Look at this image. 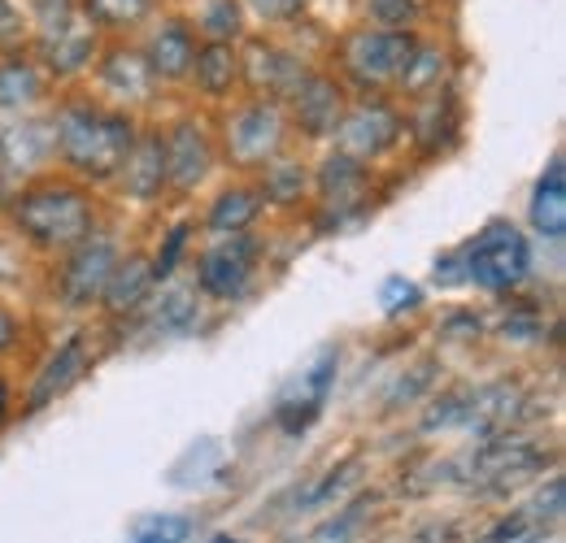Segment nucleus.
<instances>
[{"label": "nucleus", "instance_id": "obj_17", "mask_svg": "<svg viewBox=\"0 0 566 543\" xmlns=\"http://www.w3.org/2000/svg\"><path fill=\"white\" fill-rule=\"evenodd\" d=\"M57 83L44 74L35 53H4L0 57V118H22L35 109H49Z\"/></svg>", "mask_w": 566, "mask_h": 543}, {"label": "nucleus", "instance_id": "obj_23", "mask_svg": "<svg viewBox=\"0 0 566 543\" xmlns=\"http://www.w3.org/2000/svg\"><path fill=\"white\" fill-rule=\"evenodd\" d=\"M188 87L201 100H231L235 92H244V74H240V49L235 44H201L192 57Z\"/></svg>", "mask_w": 566, "mask_h": 543}, {"label": "nucleus", "instance_id": "obj_13", "mask_svg": "<svg viewBox=\"0 0 566 543\" xmlns=\"http://www.w3.org/2000/svg\"><path fill=\"white\" fill-rule=\"evenodd\" d=\"M53 166H57V143H53V114L49 109L0 123V174L27 183V179L49 174Z\"/></svg>", "mask_w": 566, "mask_h": 543}, {"label": "nucleus", "instance_id": "obj_39", "mask_svg": "<svg viewBox=\"0 0 566 543\" xmlns=\"http://www.w3.org/2000/svg\"><path fill=\"white\" fill-rule=\"evenodd\" d=\"M18 336H22V327H18V313L0 305V356H9V352L18 348Z\"/></svg>", "mask_w": 566, "mask_h": 543}, {"label": "nucleus", "instance_id": "obj_28", "mask_svg": "<svg viewBox=\"0 0 566 543\" xmlns=\"http://www.w3.org/2000/svg\"><path fill=\"white\" fill-rule=\"evenodd\" d=\"M258 192L266 209H296L314 196V170L301 161V157H287L283 152L280 161H271L266 170H258Z\"/></svg>", "mask_w": 566, "mask_h": 543}, {"label": "nucleus", "instance_id": "obj_30", "mask_svg": "<svg viewBox=\"0 0 566 543\" xmlns=\"http://www.w3.org/2000/svg\"><path fill=\"white\" fill-rule=\"evenodd\" d=\"M192 31L201 44H240L249 35V13L244 0H197V9L188 13Z\"/></svg>", "mask_w": 566, "mask_h": 543}, {"label": "nucleus", "instance_id": "obj_3", "mask_svg": "<svg viewBox=\"0 0 566 543\" xmlns=\"http://www.w3.org/2000/svg\"><path fill=\"white\" fill-rule=\"evenodd\" d=\"M419 31H388V26H357L345 31L336 53H332V74L361 96H392L410 53L419 49Z\"/></svg>", "mask_w": 566, "mask_h": 543}, {"label": "nucleus", "instance_id": "obj_7", "mask_svg": "<svg viewBox=\"0 0 566 543\" xmlns=\"http://www.w3.org/2000/svg\"><path fill=\"white\" fill-rule=\"evenodd\" d=\"M262 266V239L258 235H218V244L201 248L197 257V291L218 305H240Z\"/></svg>", "mask_w": 566, "mask_h": 543}, {"label": "nucleus", "instance_id": "obj_20", "mask_svg": "<svg viewBox=\"0 0 566 543\" xmlns=\"http://www.w3.org/2000/svg\"><path fill=\"white\" fill-rule=\"evenodd\" d=\"M87 361H92V336H87V331H74L71 340L57 343V352L49 356V365L35 374V383H31V392H27V408L40 413V408L53 405L57 396H66L74 383L83 379Z\"/></svg>", "mask_w": 566, "mask_h": 543}, {"label": "nucleus", "instance_id": "obj_16", "mask_svg": "<svg viewBox=\"0 0 566 543\" xmlns=\"http://www.w3.org/2000/svg\"><path fill=\"white\" fill-rule=\"evenodd\" d=\"M101 44H105V35H101V31L83 18V9H78V18L66 22L62 31L35 40L31 53H35V62L44 66V74H49L53 83H74V78H83V74L92 70Z\"/></svg>", "mask_w": 566, "mask_h": 543}, {"label": "nucleus", "instance_id": "obj_24", "mask_svg": "<svg viewBox=\"0 0 566 543\" xmlns=\"http://www.w3.org/2000/svg\"><path fill=\"white\" fill-rule=\"evenodd\" d=\"M527 222L541 239L549 244H563L566 239V166L563 152H554L549 170L536 179L532 188V201H527Z\"/></svg>", "mask_w": 566, "mask_h": 543}, {"label": "nucleus", "instance_id": "obj_31", "mask_svg": "<svg viewBox=\"0 0 566 543\" xmlns=\"http://www.w3.org/2000/svg\"><path fill=\"white\" fill-rule=\"evenodd\" d=\"M144 309H148V318L161 336H188L201 322V291L197 287H161V296L148 300Z\"/></svg>", "mask_w": 566, "mask_h": 543}, {"label": "nucleus", "instance_id": "obj_37", "mask_svg": "<svg viewBox=\"0 0 566 543\" xmlns=\"http://www.w3.org/2000/svg\"><path fill=\"white\" fill-rule=\"evenodd\" d=\"M423 300V291L410 283V278H388L384 283V291H379V305H384V313L388 318H401L406 309H415Z\"/></svg>", "mask_w": 566, "mask_h": 543}, {"label": "nucleus", "instance_id": "obj_15", "mask_svg": "<svg viewBox=\"0 0 566 543\" xmlns=\"http://www.w3.org/2000/svg\"><path fill=\"white\" fill-rule=\"evenodd\" d=\"M370 188H375L370 166H361V161L336 152V148L314 170V201L323 209L327 226H340L345 217H361L370 209Z\"/></svg>", "mask_w": 566, "mask_h": 543}, {"label": "nucleus", "instance_id": "obj_12", "mask_svg": "<svg viewBox=\"0 0 566 543\" xmlns=\"http://www.w3.org/2000/svg\"><path fill=\"white\" fill-rule=\"evenodd\" d=\"M349 100H354V92H349L332 70L314 66L305 74V83L283 100L292 136L314 139V143L332 139L336 127H340V118H345V109H349Z\"/></svg>", "mask_w": 566, "mask_h": 543}, {"label": "nucleus", "instance_id": "obj_4", "mask_svg": "<svg viewBox=\"0 0 566 543\" xmlns=\"http://www.w3.org/2000/svg\"><path fill=\"white\" fill-rule=\"evenodd\" d=\"M218 157L240 170V174H258L271 161H280L292 148V127H287V109L280 100L266 96H244L235 109H227L218 118Z\"/></svg>", "mask_w": 566, "mask_h": 543}, {"label": "nucleus", "instance_id": "obj_32", "mask_svg": "<svg viewBox=\"0 0 566 543\" xmlns=\"http://www.w3.org/2000/svg\"><path fill=\"white\" fill-rule=\"evenodd\" d=\"M370 26H388V31H419L427 18V0H366L361 4Z\"/></svg>", "mask_w": 566, "mask_h": 543}, {"label": "nucleus", "instance_id": "obj_6", "mask_svg": "<svg viewBox=\"0 0 566 543\" xmlns=\"http://www.w3.org/2000/svg\"><path fill=\"white\" fill-rule=\"evenodd\" d=\"M467 283H475L480 291H514L527 274H532V244L514 222H489L467 248Z\"/></svg>", "mask_w": 566, "mask_h": 543}, {"label": "nucleus", "instance_id": "obj_9", "mask_svg": "<svg viewBox=\"0 0 566 543\" xmlns=\"http://www.w3.org/2000/svg\"><path fill=\"white\" fill-rule=\"evenodd\" d=\"M161 148H166V192L192 196L197 188H206L218 166V139L206 118L179 114L170 127H161Z\"/></svg>", "mask_w": 566, "mask_h": 543}, {"label": "nucleus", "instance_id": "obj_36", "mask_svg": "<svg viewBox=\"0 0 566 543\" xmlns=\"http://www.w3.org/2000/svg\"><path fill=\"white\" fill-rule=\"evenodd\" d=\"M188 239H192V222H175L170 231H166V239H161V253L153 257V274H157V287L170 278V274L179 270V262H184V253H188Z\"/></svg>", "mask_w": 566, "mask_h": 543}, {"label": "nucleus", "instance_id": "obj_10", "mask_svg": "<svg viewBox=\"0 0 566 543\" xmlns=\"http://www.w3.org/2000/svg\"><path fill=\"white\" fill-rule=\"evenodd\" d=\"M240 74H244V92L249 96H266V100H287L305 74L314 70L310 57H301L296 49L280 44L275 35H244L240 44Z\"/></svg>", "mask_w": 566, "mask_h": 543}, {"label": "nucleus", "instance_id": "obj_41", "mask_svg": "<svg viewBox=\"0 0 566 543\" xmlns=\"http://www.w3.org/2000/svg\"><path fill=\"white\" fill-rule=\"evenodd\" d=\"M210 543H244V540H231V535H218V540H210Z\"/></svg>", "mask_w": 566, "mask_h": 543}, {"label": "nucleus", "instance_id": "obj_33", "mask_svg": "<svg viewBox=\"0 0 566 543\" xmlns=\"http://www.w3.org/2000/svg\"><path fill=\"white\" fill-rule=\"evenodd\" d=\"M31 49V18L18 0H0V57Z\"/></svg>", "mask_w": 566, "mask_h": 543}, {"label": "nucleus", "instance_id": "obj_21", "mask_svg": "<svg viewBox=\"0 0 566 543\" xmlns=\"http://www.w3.org/2000/svg\"><path fill=\"white\" fill-rule=\"evenodd\" d=\"M462 127V105L453 96V87H440L423 100H410V114H406V136L423 148L427 157L440 152V143H453Z\"/></svg>", "mask_w": 566, "mask_h": 543}, {"label": "nucleus", "instance_id": "obj_5", "mask_svg": "<svg viewBox=\"0 0 566 543\" xmlns=\"http://www.w3.org/2000/svg\"><path fill=\"white\" fill-rule=\"evenodd\" d=\"M332 139H336V152L354 157L361 166H379L406 143V109L392 96H357L349 100Z\"/></svg>", "mask_w": 566, "mask_h": 543}, {"label": "nucleus", "instance_id": "obj_29", "mask_svg": "<svg viewBox=\"0 0 566 543\" xmlns=\"http://www.w3.org/2000/svg\"><path fill=\"white\" fill-rule=\"evenodd\" d=\"M78 9L105 40H132L148 26V18L161 4L157 0H78Z\"/></svg>", "mask_w": 566, "mask_h": 543}, {"label": "nucleus", "instance_id": "obj_19", "mask_svg": "<svg viewBox=\"0 0 566 543\" xmlns=\"http://www.w3.org/2000/svg\"><path fill=\"white\" fill-rule=\"evenodd\" d=\"M336 374H340V352L336 348H327L314 365H310V374L301 379V392L292 396V401H283L275 408V422H280V430L287 435H301V430H310L314 422H318V413L327 405V396H332V387H336Z\"/></svg>", "mask_w": 566, "mask_h": 543}, {"label": "nucleus", "instance_id": "obj_42", "mask_svg": "<svg viewBox=\"0 0 566 543\" xmlns=\"http://www.w3.org/2000/svg\"><path fill=\"white\" fill-rule=\"evenodd\" d=\"M157 4H179V0H157Z\"/></svg>", "mask_w": 566, "mask_h": 543}, {"label": "nucleus", "instance_id": "obj_40", "mask_svg": "<svg viewBox=\"0 0 566 543\" xmlns=\"http://www.w3.org/2000/svg\"><path fill=\"white\" fill-rule=\"evenodd\" d=\"M13 417V387H9V379L0 374V426Z\"/></svg>", "mask_w": 566, "mask_h": 543}, {"label": "nucleus", "instance_id": "obj_38", "mask_svg": "<svg viewBox=\"0 0 566 543\" xmlns=\"http://www.w3.org/2000/svg\"><path fill=\"white\" fill-rule=\"evenodd\" d=\"M436 283L453 287V283H467V262H462V248L458 253H444L436 257Z\"/></svg>", "mask_w": 566, "mask_h": 543}, {"label": "nucleus", "instance_id": "obj_18", "mask_svg": "<svg viewBox=\"0 0 566 543\" xmlns=\"http://www.w3.org/2000/svg\"><path fill=\"white\" fill-rule=\"evenodd\" d=\"M114 188L136 204H153L166 196V148H161V127H140L132 143Z\"/></svg>", "mask_w": 566, "mask_h": 543}, {"label": "nucleus", "instance_id": "obj_11", "mask_svg": "<svg viewBox=\"0 0 566 543\" xmlns=\"http://www.w3.org/2000/svg\"><path fill=\"white\" fill-rule=\"evenodd\" d=\"M136 44H140L144 62L153 70L157 87H188L192 57H197V49H201V40H197L188 13H179V9H157V13L148 18V26L140 31Z\"/></svg>", "mask_w": 566, "mask_h": 543}, {"label": "nucleus", "instance_id": "obj_26", "mask_svg": "<svg viewBox=\"0 0 566 543\" xmlns=\"http://www.w3.org/2000/svg\"><path fill=\"white\" fill-rule=\"evenodd\" d=\"M449 78H453V53L444 49V44H431V40H419V49L410 53V62L401 70V78H397V96L401 100H423L431 92H440V87H449Z\"/></svg>", "mask_w": 566, "mask_h": 543}, {"label": "nucleus", "instance_id": "obj_34", "mask_svg": "<svg viewBox=\"0 0 566 543\" xmlns=\"http://www.w3.org/2000/svg\"><path fill=\"white\" fill-rule=\"evenodd\" d=\"M192 535V522L184 513H157V518H144L136 522V543H188Z\"/></svg>", "mask_w": 566, "mask_h": 543}, {"label": "nucleus", "instance_id": "obj_1", "mask_svg": "<svg viewBox=\"0 0 566 543\" xmlns=\"http://www.w3.org/2000/svg\"><path fill=\"white\" fill-rule=\"evenodd\" d=\"M49 114H53L57 166L87 188H105L118 179V170L144 127L136 114L114 109L96 96H78V92L49 105Z\"/></svg>", "mask_w": 566, "mask_h": 543}, {"label": "nucleus", "instance_id": "obj_35", "mask_svg": "<svg viewBox=\"0 0 566 543\" xmlns=\"http://www.w3.org/2000/svg\"><path fill=\"white\" fill-rule=\"evenodd\" d=\"M305 9L310 0H244L249 22H262V26H292L305 18Z\"/></svg>", "mask_w": 566, "mask_h": 543}, {"label": "nucleus", "instance_id": "obj_43", "mask_svg": "<svg viewBox=\"0 0 566 543\" xmlns=\"http://www.w3.org/2000/svg\"><path fill=\"white\" fill-rule=\"evenodd\" d=\"M127 543H136V540H127Z\"/></svg>", "mask_w": 566, "mask_h": 543}, {"label": "nucleus", "instance_id": "obj_25", "mask_svg": "<svg viewBox=\"0 0 566 543\" xmlns=\"http://www.w3.org/2000/svg\"><path fill=\"white\" fill-rule=\"evenodd\" d=\"M518 413H523V392L514 383H489V387L467 392V401H462V426H471L480 435H496Z\"/></svg>", "mask_w": 566, "mask_h": 543}, {"label": "nucleus", "instance_id": "obj_22", "mask_svg": "<svg viewBox=\"0 0 566 543\" xmlns=\"http://www.w3.org/2000/svg\"><path fill=\"white\" fill-rule=\"evenodd\" d=\"M157 291V274H153V257L144 253H127L118 257V266L105 283V296H101V309L109 318H127V313H140L144 305L153 300Z\"/></svg>", "mask_w": 566, "mask_h": 543}, {"label": "nucleus", "instance_id": "obj_8", "mask_svg": "<svg viewBox=\"0 0 566 543\" xmlns=\"http://www.w3.org/2000/svg\"><path fill=\"white\" fill-rule=\"evenodd\" d=\"M87 74L96 83V100H105L114 109H127V114L153 105L157 92H161L136 40H105Z\"/></svg>", "mask_w": 566, "mask_h": 543}, {"label": "nucleus", "instance_id": "obj_27", "mask_svg": "<svg viewBox=\"0 0 566 543\" xmlns=\"http://www.w3.org/2000/svg\"><path fill=\"white\" fill-rule=\"evenodd\" d=\"M266 213V201L258 192V183H231L222 188L206 209V226L213 235H244L258 226V217Z\"/></svg>", "mask_w": 566, "mask_h": 543}, {"label": "nucleus", "instance_id": "obj_14", "mask_svg": "<svg viewBox=\"0 0 566 543\" xmlns=\"http://www.w3.org/2000/svg\"><path fill=\"white\" fill-rule=\"evenodd\" d=\"M118 244H114V235H105V231H92L87 239H78L71 253H62V270H57V291H62V300L71 305V309H92V305H101V296H105V283H109V274L118 266Z\"/></svg>", "mask_w": 566, "mask_h": 543}, {"label": "nucleus", "instance_id": "obj_2", "mask_svg": "<svg viewBox=\"0 0 566 543\" xmlns=\"http://www.w3.org/2000/svg\"><path fill=\"white\" fill-rule=\"evenodd\" d=\"M4 217L27 248L62 257L96 231V196L71 174H40L18 183V192L4 201Z\"/></svg>", "mask_w": 566, "mask_h": 543}]
</instances>
